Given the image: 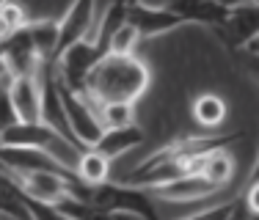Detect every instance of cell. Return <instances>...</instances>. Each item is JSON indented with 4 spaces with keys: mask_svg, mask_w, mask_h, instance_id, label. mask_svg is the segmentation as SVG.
Returning <instances> with one entry per match:
<instances>
[{
    "mask_svg": "<svg viewBox=\"0 0 259 220\" xmlns=\"http://www.w3.org/2000/svg\"><path fill=\"white\" fill-rule=\"evenodd\" d=\"M152 83V72L138 55H116L105 52L94 66L83 94L97 107L105 102H138Z\"/></svg>",
    "mask_w": 259,
    "mask_h": 220,
    "instance_id": "obj_1",
    "label": "cell"
},
{
    "mask_svg": "<svg viewBox=\"0 0 259 220\" xmlns=\"http://www.w3.org/2000/svg\"><path fill=\"white\" fill-rule=\"evenodd\" d=\"M72 193L80 198L91 201L100 212V217H144L155 220L157 209L152 204V193L146 187L130 185H113V182H100V185H85V182H75Z\"/></svg>",
    "mask_w": 259,
    "mask_h": 220,
    "instance_id": "obj_2",
    "label": "cell"
},
{
    "mask_svg": "<svg viewBox=\"0 0 259 220\" xmlns=\"http://www.w3.org/2000/svg\"><path fill=\"white\" fill-rule=\"evenodd\" d=\"M105 55V50L100 47V41L94 39V33L85 36V39L75 41L72 47H66L64 52L55 58V66H58V77L66 88L72 91H85V83H89L94 66L100 64V58Z\"/></svg>",
    "mask_w": 259,
    "mask_h": 220,
    "instance_id": "obj_3",
    "label": "cell"
},
{
    "mask_svg": "<svg viewBox=\"0 0 259 220\" xmlns=\"http://www.w3.org/2000/svg\"><path fill=\"white\" fill-rule=\"evenodd\" d=\"M0 217H17V220H39V217H61L55 204L36 201L25 193L17 174L0 168Z\"/></svg>",
    "mask_w": 259,
    "mask_h": 220,
    "instance_id": "obj_4",
    "label": "cell"
},
{
    "mask_svg": "<svg viewBox=\"0 0 259 220\" xmlns=\"http://www.w3.org/2000/svg\"><path fill=\"white\" fill-rule=\"evenodd\" d=\"M212 33L218 36V41L226 50H232V52L245 50V47L259 36V3L245 0V3L229 9L224 17V22L212 28Z\"/></svg>",
    "mask_w": 259,
    "mask_h": 220,
    "instance_id": "obj_5",
    "label": "cell"
},
{
    "mask_svg": "<svg viewBox=\"0 0 259 220\" xmlns=\"http://www.w3.org/2000/svg\"><path fill=\"white\" fill-rule=\"evenodd\" d=\"M61 96H64V107H66V119L69 127L75 132V138L83 146H97V140L105 132V124L100 119V110L97 105L80 91H72L61 83Z\"/></svg>",
    "mask_w": 259,
    "mask_h": 220,
    "instance_id": "obj_6",
    "label": "cell"
},
{
    "mask_svg": "<svg viewBox=\"0 0 259 220\" xmlns=\"http://www.w3.org/2000/svg\"><path fill=\"white\" fill-rule=\"evenodd\" d=\"M3 61L9 66V75H39L45 55H41L39 44H36L33 33H30L28 22L17 33H11L9 39H3Z\"/></svg>",
    "mask_w": 259,
    "mask_h": 220,
    "instance_id": "obj_7",
    "label": "cell"
},
{
    "mask_svg": "<svg viewBox=\"0 0 259 220\" xmlns=\"http://www.w3.org/2000/svg\"><path fill=\"white\" fill-rule=\"evenodd\" d=\"M149 193H152V198L171 201V204H196V201L215 198L221 193V187H215L204 174L190 171V174H182L171 182H163V185L152 187Z\"/></svg>",
    "mask_w": 259,
    "mask_h": 220,
    "instance_id": "obj_8",
    "label": "cell"
},
{
    "mask_svg": "<svg viewBox=\"0 0 259 220\" xmlns=\"http://www.w3.org/2000/svg\"><path fill=\"white\" fill-rule=\"evenodd\" d=\"M127 22L138 30L141 39H155V36H165L171 30L182 28V17L177 11H171L168 6H152V3H130V14Z\"/></svg>",
    "mask_w": 259,
    "mask_h": 220,
    "instance_id": "obj_9",
    "label": "cell"
},
{
    "mask_svg": "<svg viewBox=\"0 0 259 220\" xmlns=\"http://www.w3.org/2000/svg\"><path fill=\"white\" fill-rule=\"evenodd\" d=\"M61 36H58V55L72 47L75 41L85 39L94 33L97 28V0H72L69 9L64 11V17L58 20ZM55 55V58H58Z\"/></svg>",
    "mask_w": 259,
    "mask_h": 220,
    "instance_id": "obj_10",
    "label": "cell"
},
{
    "mask_svg": "<svg viewBox=\"0 0 259 220\" xmlns=\"http://www.w3.org/2000/svg\"><path fill=\"white\" fill-rule=\"evenodd\" d=\"M17 179L30 198L45 201V204H58L61 198L72 193L75 182H80L66 174H58V171H28V174H17Z\"/></svg>",
    "mask_w": 259,
    "mask_h": 220,
    "instance_id": "obj_11",
    "label": "cell"
},
{
    "mask_svg": "<svg viewBox=\"0 0 259 220\" xmlns=\"http://www.w3.org/2000/svg\"><path fill=\"white\" fill-rule=\"evenodd\" d=\"M11 99L20 121H41V77L17 75L11 77Z\"/></svg>",
    "mask_w": 259,
    "mask_h": 220,
    "instance_id": "obj_12",
    "label": "cell"
},
{
    "mask_svg": "<svg viewBox=\"0 0 259 220\" xmlns=\"http://www.w3.org/2000/svg\"><path fill=\"white\" fill-rule=\"evenodd\" d=\"M165 6L182 17L185 25H204L209 30L221 25L226 11H229L224 6L212 3V0H165Z\"/></svg>",
    "mask_w": 259,
    "mask_h": 220,
    "instance_id": "obj_13",
    "label": "cell"
},
{
    "mask_svg": "<svg viewBox=\"0 0 259 220\" xmlns=\"http://www.w3.org/2000/svg\"><path fill=\"white\" fill-rule=\"evenodd\" d=\"M141 143H144V130L133 121V124H121V127H105V132L97 140V149L102 154H108L110 160H119L127 151L138 149Z\"/></svg>",
    "mask_w": 259,
    "mask_h": 220,
    "instance_id": "obj_14",
    "label": "cell"
},
{
    "mask_svg": "<svg viewBox=\"0 0 259 220\" xmlns=\"http://www.w3.org/2000/svg\"><path fill=\"white\" fill-rule=\"evenodd\" d=\"M190 110H193L196 124L204 127V130H218V127L226 121V116H229V105H226V99L221 94H212V91L196 96Z\"/></svg>",
    "mask_w": 259,
    "mask_h": 220,
    "instance_id": "obj_15",
    "label": "cell"
},
{
    "mask_svg": "<svg viewBox=\"0 0 259 220\" xmlns=\"http://www.w3.org/2000/svg\"><path fill=\"white\" fill-rule=\"evenodd\" d=\"M110 157L102 154L97 146H85L83 151H80L75 168H77V176L80 182H85V185H100V182H108L110 179Z\"/></svg>",
    "mask_w": 259,
    "mask_h": 220,
    "instance_id": "obj_16",
    "label": "cell"
},
{
    "mask_svg": "<svg viewBox=\"0 0 259 220\" xmlns=\"http://www.w3.org/2000/svg\"><path fill=\"white\" fill-rule=\"evenodd\" d=\"M199 174H204L215 187H226L234 179V157L229 154V149H215L201 160Z\"/></svg>",
    "mask_w": 259,
    "mask_h": 220,
    "instance_id": "obj_17",
    "label": "cell"
},
{
    "mask_svg": "<svg viewBox=\"0 0 259 220\" xmlns=\"http://www.w3.org/2000/svg\"><path fill=\"white\" fill-rule=\"evenodd\" d=\"M25 22H28V14H25V9H22V3L6 0V3L0 6V39H9V36L17 33Z\"/></svg>",
    "mask_w": 259,
    "mask_h": 220,
    "instance_id": "obj_18",
    "label": "cell"
},
{
    "mask_svg": "<svg viewBox=\"0 0 259 220\" xmlns=\"http://www.w3.org/2000/svg\"><path fill=\"white\" fill-rule=\"evenodd\" d=\"M97 110H100V119L105 127H121V124H133L135 121L133 102H105Z\"/></svg>",
    "mask_w": 259,
    "mask_h": 220,
    "instance_id": "obj_19",
    "label": "cell"
},
{
    "mask_svg": "<svg viewBox=\"0 0 259 220\" xmlns=\"http://www.w3.org/2000/svg\"><path fill=\"white\" fill-rule=\"evenodd\" d=\"M248 212V206H245V198H234V201H224V204H218V206H204V209H196V212H188V220H193V217H240V215H245Z\"/></svg>",
    "mask_w": 259,
    "mask_h": 220,
    "instance_id": "obj_20",
    "label": "cell"
},
{
    "mask_svg": "<svg viewBox=\"0 0 259 220\" xmlns=\"http://www.w3.org/2000/svg\"><path fill=\"white\" fill-rule=\"evenodd\" d=\"M141 36H138V30H135L130 22H124L119 30H116L113 36H110V41H108V52H116V55H133L135 52V47L141 44Z\"/></svg>",
    "mask_w": 259,
    "mask_h": 220,
    "instance_id": "obj_21",
    "label": "cell"
},
{
    "mask_svg": "<svg viewBox=\"0 0 259 220\" xmlns=\"http://www.w3.org/2000/svg\"><path fill=\"white\" fill-rule=\"evenodd\" d=\"M14 121H20L17 116V107H14V99H11V75L0 83V132L6 127H11Z\"/></svg>",
    "mask_w": 259,
    "mask_h": 220,
    "instance_id": "obj_22",
    "label": "cell"
},
{
    "mask_svg": "<svg viewBox=\"0 0 259 220\" xmlns=\"http://www.w3.org/2000/svg\"><path fill=\"white\" fill-rule=\"evenodd\" d=\"M243 198H245V206H248V215H259V179H248Z\"/></svg>",
    "mask_w": 259,
    "mask_h": 220,
    "instance_id": "obj_23",
    "label": "cell"
},
{
    "mask_svg": "<svg viewBox=\"0 0 259 220\" xmlns=\"http://www.w3.org/2000/svg\"><path fill=\"white\" fill-rule=\"evenodd\" d=\"M212 3H218V6H224V9H234V6H240V3H245V0H212Z\"/></svg>",
    "mask_w": 259,
    "mask_h": 220,
    "instance_id": "obj_24",
    "label": "cell"
},
{
    "mask_svg": "<svg viewBox=\"0 0 259 220\" xmlns=\"http://www.w3.org/2000/svg\"><path fill=\"white\" fill-rule=\"evenodd\" d=\"M245 52H254V55H259V36H256L254 41H251L248 47H245Z\"/></svg>",
    "mask_w": 259,
    "mask_h": 220,
    "instance_id": "obj_25",
    "label": "cell"
},
{
    "mask_svg": "<svg viewBox=\"0 0 259 220\" xmlns=\"http://www.w3.org/2000/svg\"><path fill=\"white\" fill-rule=\"evenodd\" d=\"M6 77H9V66H6V61L0 58V83H3Z\"/></svg>",
    "mask_w": 259,
    "mask_h": 220,
    "instance_id": "obj_26",
    "label": "cell"
},
{
    "mask_svg": "<svg viewBox=\"0 0 259 220\" xmlns=\"http://www.w3.org/2000/svg\"><path fill=\"white\" fill-rule=\"evenodd\" d=\"M251 179H259V151H256V160H254V168H251Z\"/></svg>",
    "mask_w": 259,
    "mask_h": 220,
    "instance_id": "obj_27",
    "label": "cell"
},
{
    "mask_svg": "<svg viewBox=\"0 0 259 220\" xmlns=\"http://www.w3.org/2000/svg\"><path fill=\"white\" fill-rule=\"evenodd\" d=\"M0 168H3V160H0Z\"/></svg>",
    "mask_w": 259,
    "mask_h": 220,
    "instance_id": "obj_28",
    "label": "cell"
},
{
    "mask_svg": "<svg viewBox=\"0 0 259 220\" xmlns=\"http://www.w3.org/2000/svg\"><path fill=\"white\" fill-rule=\"evenodd\" d=\"M3 3H6V0H0V6H3Z\"/></svg>",
    "mask_w": 259,
    "mask_h": 220,
    "instance_id": "obj_29",
    "label": "cell"
},
{
    "mask_svg": "<svg viewBox=\"0 0 259 220\" xmlns=\"http://www.w3.org/2000/svg\"><path fill=\"white\" fill-rule=\"evenodd\" d=\"M254 3H259V0H254Z\"/></svg>",
    "mask_w": 259,
    "mask_h": 220,
    "instance_id": "obj_30",
    "label": "cell"
}]
</instances>
